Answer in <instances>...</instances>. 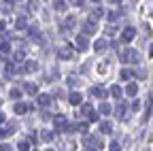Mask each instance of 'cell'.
Segmentation results:
<instances>
[{"label": "cell", "instance_id": "6da1fadb", "mask_svg": "<svg viewBox=\"0 0 153 151\" xmlns=\"http://www.w3.org/2000/svg\"><path fill=\"white\" fill-rule=\"evenodd\" d=\"M134 34H136V32H134L132 28H128V30L123 32V36H121V38H123V43H130V41L134 38Z\"/></svg>", "mask_w": 153, "mask_h": 151}, {"label": "cell", "instance_id": "7a4b0ae2", "mask_svg": "<svg viewBox=\"0 0 153 151\" xmlns=\"http://www.w3.org/2000/svg\"><path fill=\"white\" fill-rule=\"evenodd\" d=\"M81 100H83V98H81V94H70V104H81Z\"/></svg>", "mask_w": 153, "mask_h": 151}, {"label": "cell", "instance_id": "3957f363", "mask_svg": "<svg viewBox=\"0 0 153 151\" xmlns=\"http://www.w3.org/2000/svg\"><path fill=\"white\" fill-rule=\"evenodd\" d=\"M77 47H79V49H85V47H87V45H85V38H83V36H81V38H77Z\"/></svg>", "mask_w": 153, "mask_h": 151}, {"label": "cell", "instance_id": "277c9868", "mask_svg": "<svg viewBox=\"0 0 153 151\" xmlns=\"http://www.w3.org/2000/svg\"><path fill=\"white\" fill-rule=\"evenodd\" d=\"M136 92H138V87L134 85V83H132V85H128V94H130V96H134V94H136Z\"/></svg>", "mask_w": 153, "mask_h": 151}, {"label": "cell", "instance_id": "5b68a950", "mask_svg": "<svg viewBox=\"0 0 153 151\" xmlns=\"http://www.w3.org/2000/svg\"><path fill=\"white\" fill-rule=\"evenodd\" d=\"M96 49H98V51L106 49V43H104V41H98V43H96Z\"/></svg>", "mask_w": 153, "mask_h": 151}, {"label": "cell", "instance_id": "8992f818", "mask_svg": "<svg viewBox=\"0 0 153 151\" xmlns=\"http://www.w3.org/2000/svg\"><path fill=\"white\" fill-rule=\"evenodd\" d=\"M83 32H85V34H92V32H94V26H92V24H85V30H83Z\"/></svg>", "mask_w": 153, "mask_h": 151}, {"label": "cell", "instance_id": "52a82bcc", "mask_svg": "<svg viewBox=\"0 0 153 151\" xmlns=\"http://www.w3.org/2000/svg\"><path fill=\"white\" fill-rule=\"evenodd\" d=\"M51 102V98H49V96H41V104H45V106H47Z\"/></svg>", "mask_w": 153, "mask_h": 151}, {"label": "cell", "instance_id": "ba28073f", "mask_svg": "<svg viewBox=\"0 0 153 151\" xmlns=\"http://www.w3.org/2000/svg\"><path fill=\"white\" fill-rule=\"evenodd\" d=\"M26 109H28V106H26V104H17V106H15V111H17V113H23Z\"/></svg>", "mask_w": 153, "mask_h": 151}, {"label": "cell", "instance_id": "9c48e42d", "mask_svg": "<svg viewBox=\"0 0 153 151\" xmlns=\"http://www.w3.org/2000/svg\"><path fill=\"white\" fill-rule=\"evenodd\" d=\"M60 58H70V49H64V51H60Z\"/></svg>", "mask_w": 153, "mask_h": 151}, {"label": "cell", "instance_id": "30bf717a", "mask_svg": "<svg viewBox=\"0 0 153 151\" xmlns=\"http://www.w3.org/2000/svg\"><path fill=\"white\" fill-rule=\"evenodd\" d=\"M19 149H21V151H28V149H30V145L23 140V143H19Z\"/></svg>", "mask_w": 153, "mask_h": 151}, {"label": "cell", "instance_id": "8fae6325", "mask_svg": "<svg viewBox=\"0 0 153 151\" xmlns=\"http://www.w3.org/2000/svg\"><path fill=\"white\" fill-rule=\"evenodd\" d=\"M94 94H96V96H98V98H102V94H104V92H102V90H100V87H94Z\"/></svg>", "mask_w": 153, "mask_h": 151}, {"label": "cell", "instance_id": "7c38bea8", "mask_svg": "<svg viewBox=\"0 0 153 151\" xmlns=\"http://www.w3.org/2000/svg\"><path fill=\"white\" fill-rule=\"evenodd\" d=\"M109 149H111V151H121V149H119V145H117V143H111V145H109Z\"/></svg>", "mask_w": 153, "mask_h": 151}, {"label": "cell", "instance_id": "4fadbf2b", "mask_svg": "<svg viewBox=\"0 0 153 151\" xmlns=\"http://www.w3.org/2000/svg\"><path fill=\"white\" fill-rule=\"evenodd\" d=\"M109 111H111L109 104H102V106H100V113H109Z\"/></svg>", "mask_w": 153, "mask_h": 151}, {"label": "cell", "instance_id": "5bb4252c", "mask_svg": "<svg viewBox=\"0 0 153 151\" xmlns=\"http://www.w3.org/2000/svg\"><path fill=\"white\" fill-rule=\"evenodd\" d=\"M102 132H111V123H102Z\"/></svg>", "mask_w": 153, "mask_h": 151}, {"label": "cell", "instance_id": "9a60e30c", "mask_svg": "<svg viewBox=\"0 0 153 151\" xmlns=\"http://www.w3.org/2000/svg\"><path fill=\"white\" fill-rule=\"evenodd\" d=\"M56 9H64V2H62V0H56Z\"/></svg>", "mask_w": 153, "mask_h": 151}, {"label": "cell", "instance_id": "2e32d148", "mask_svg": "<svg viewBox=\"0 0 153 151\" xmlns=\"http://www.w3.org/2000/svg\"><path fill=\"white\" fill-rule=\"evenodd\" d=\"M113 2H115V4H117V2H121V0H111V4H113Z\"/></svg>", "mask_w": 153, "mask_h": 151}, {"label": "cell", "instance_id": "e0dca14e", "mask_svg": "<svg viewBox=\"0 0 153 151\" xmlns=\"http://www.w3.org/2000/svg\"><path fill=\"white\" fill-rule=\"evenodd\" d=\"M94 2H98V0H94Z\"/></svg>", "mask_w": 153, "mask_h": 151}]
</instances>
